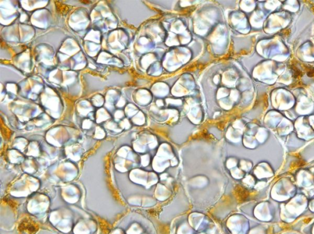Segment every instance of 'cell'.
Returning a JSON list of instances; mask_svg holds the SVG:
<instances>
[{
  "label": "cell",
  "instance_id": "obj_1",
  "mask_svg": "<svg viewBox=\"0 0 314 234\" xmlns=\"http://www.w3.org/2000/svg\"><path fill=\"white\" fill-rule=\"evenodd\" d=\"M293 73L294 74L295 77H298V76H300L301 75V72L295 66L293 67Z\"/></svg>",
  "mask_w": 314,
  "mask_h": 234
},
{
  "label": "cell",
  "instance_id": "obj_2",
  "mask_svg": "<svg viewBox=\"0 0 314 234\" xmlns=\"http://www.w3.org/2000/svg\"><path fill=\"white\" fill-rule=\"evenodd\" d=\"M314 75V69L313 68H310V69L307 71V76L312 78Z\"/></svg>",
  "mask_w": 314,
  "mask_h": 234
}]
</instances>
